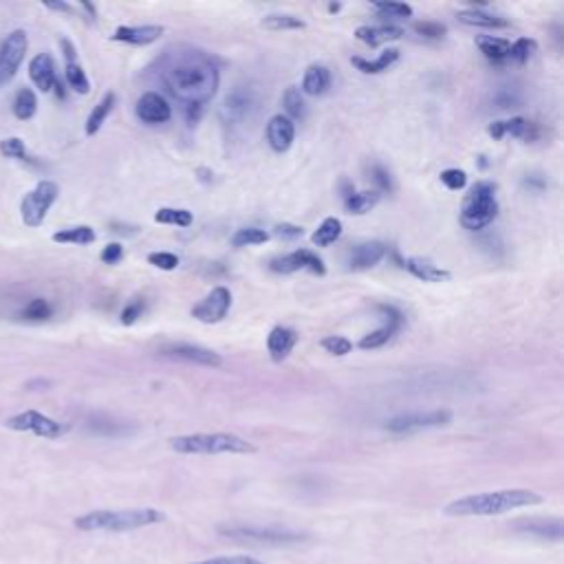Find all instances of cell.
Returning <instances> with one entry per match:
<instances>
[{
  "label": "cell",
  "mask_w": 564,
  "mask_h": 564,
  "mask_svg": "<svg viewBox=\"0 0 564 564\" xmlns=\"http://www.w3.org/2000/svg\"><path fill=\"white\" fill-rule=\"evenodd\" d=\"M157 73L165 91L186 108L190 124L201 117V110L216 95L221 84L216 60L188 45L165 49L157 62Z\"/></svg>",
  "instance_id": "6da1fadb"
},
{
  "label": "cell",
  "mask_w": 564,
  "mask_h": 564,
  "mask_svg": "<svg viewBox=\"0 0 564 564\" xmlns=\"http://www.w3.org/2000/svg\"><path fill=\"white\" fill-rule=\"evenodd\" d=\"M542 496L531 489H500V491H485V493H472V496H463L452 503H447L445 514L447 516H498L514 510H523V507L540 505Z\"/></svg>",
  "instance_id": "7a4b0ae2"
},
{
  "label": "cell",
  "mask_w": 564,
  "mask_h": 564,
  "mask_svg": "<svg viewBox=\"0 0 564 564\" xmlns=\"http://www.w3.org/2000/svg\"><path fill=\"white\" fill-rule=\"evenodd\" d=\"M165 514L152 507H141V510H97L73 520L75 529L80 531H133L141 527H150L163 523Z\"/></svg>",
  "instance_id": "3957f363"
},
{
  "label": "cell",
  "mask_w": 564,
  "mask_h": 564,
  "mask_svg": "<svg viewBox=\"0 0 564 564\" xmlns=\"http://www.w3.org/2000/svg\"><path fill=\"white\" fill-rule=\"evenodd\" d=\"M179 454H253L256 445L228 432H196L170 439Z\"/></svg>",
  "instance_id": "277c9868"
},
{
  "label": "cell",
  "mask_w": 564,
  "mask_h": 564,
  "mask_svg": "<svg viewBox=\"0 0 564 564\" xmlns=\"http://www.w3.org/2000/svg\"><path fill=\"white\" fill-rule=\"evenodd\" d=\"M498 203H496V188L489 181H478L476 186L465 196L461 209V225L470 232L485 230L487 225L496 218Z\"/></svg>",
  "instance_id": "5b68a950"
},
{
  "label": "cell",
  "mask_w": 564,
  "mask_h": 564,
  "mask_svg": "<svg viewBox=\"0 0 564 564\" xmlns=\"http://www.w3.org/2000/svg\"><path fill=\"white\" fill-rule=\"evenodd\" d=\"M218 533L225 535V538L258 542V544H274V547L300 544L306 540V535L298 531L276 529V527H256V525H221Z\"/></svg>",
  "instance_id": "8992f818"
},
{
  "label": "cell",
  "mask_w": 564,
  "mask_h": 564,
  "mask_svg": "<svg viewBox=\"0 0 564 564\" xmlns=\"http://www.w3.org/2000/svg\"><path fill=\"white\" fill-rule=\"evenodd\" d=\"M58 194L60 188L53 181H40L31 192L24 194L20 203V216L27 228H40L45 223L51 205L58 201Z\"/></svg>",
  "instance_id": "52a82bcc"
},
{
  "label": "cell",
  "mask_w": 564,
  "mask_h": 564,
  "mask_svg": "<svg viewBox=\"0 0 564 564\" xmlns=\"http://www.w3.org/2000/svg\"><path fill=\"white\" fill-rule=\"evenodd\" d=\"M258 110V95L253 89L247 87H236L228 97L223 100L221 106V117L228 126H241L249 121Z\"/></svg>",
  "instance_id": "ba28073f"
},
{
  "label": "cell",
  "mask_w": 564,
  "mask_h": 564,
  "mask_svg": "<svg viewBox=\"0 0 564 564\" xmlns=\"http://www.w3.org/2000/svg\"><path fill=\"white\" fill-rule=\"evenodd\" d=\"M452 421V413L450 410H428V413H406L399 417H392L386 421V430L392 434H410L419 430H430V428H441Z\"/></svg>",
  "instance_id": "9c48e42d"
},
{
  "label": "cell",
  "mask_w": 564,
  "mask_h": 564,
  "mask_svg": "<svg viewBox=\"0 0 564 564\" xmlns=\"http://www.w3.org/2000/svg\"><path fill=\"white\" fill-rule=\"evenodd\" d=\"M27 45H29V42H27V34L22 29L11 31L5 38L3 45H0V84L9 82L16 75V70L20 68L24 60Z\"/></svg>",
  "instance_id": "30bf717a"
},
{
  "label": "cell",
  "mask_w": 564,
  "mask_h": 564,
  "mask_svg": "<svg viewBox=\"0 0 564 564\" xmlns=\"http://www.w3.org/2000/svg\"><path fill=\"white\" fill-rule=\"evenodd\" d=\"M5 426L16 432H34L38 436H45V439H58L62 434V426L58 421H53L51 417L36 413V410L13 415L5 421Z\"/></svg>",
  "instance_id": "8fae6325"
},
{
  "label": "cell",
  "mask_w": 564,
  "mask_h": 564,
  "mask_svg": "<svg viewBox=\"0 0 564 564\" xmlns=\"http://www.w3.org/2000/svg\"><path fill=\"white\" fill-rule=\"evenodd\" d=\"M232 306V293L228 287H216L212 289L205 298L192 306V318L199 320L203 324H216L221 320H225Z\"/></svg>",
  "instance_id": "7c38bea8"
},
{
  "label": "cell",
  "mask_w": 564,
  "mask_h": 564,
  "mask_svg": "<svg viewBox=\"0 0 564 564\" xmlns=\"http://www.w3.org/2000/svg\"><path fill=\"white\" fill-rule=\"evenodd\" d=\"M159 352L163 357L170 359H181V362H190V364H199V366H207V369H218L223 366V357L218 352L209 350L205 346H196V344H165L159 348Z\"/></svg>",
  "instance_id": "4fadbf2b"
},
{
  "label": "cell",
  "mask_w": 564,
  "mask_h": 564,
  "mask_svg": "<svg viewBox=\"0 0 564 564\" xmlns=\"http://www.w3.org/2000/svg\"><path fill=\"white\" fill-rule=\"evenodd\" d=\"M269 269L276 274H293V272H300V269H309L318 276L327 274V267H324L322 258L316 256V253L309 251V249H298V251L287 253V256L274 258L269 262Z\"/></svg>",
  "instance_id": "5bb4252c"
},
{
  "label": "cell",
  "mask_w": 564,
  "mask_h": 564,
  "mask_svg": "<svg viewBox=\"0 0 564 564\" xmlns=\"http://www.w3.org/2000/svg\"><path fill=\"white\" fill-rule=\"evenodd\" d=\"M135 112L137 117L144 121V124H150V126H157V124H165L170 121L172 117V108L170 104L165 102V97L159 95V93H144L139 97V102L135 106Z\"/></svg>",
  "instance_id": "9a60e30c"
},
{
  "label": "cell",
  "mask_w": 564,
  "mask_h": 564,
  "mask_svg": "<svg viewBox=\"0 0 564 564\" xmlns=\"http://www.w3.org/2000/svg\"><path fill=\"white\" fill-rule=\"evenodd\" d=\"M487 135L493 141H500L503 137L512 135L516 139H525V141H535L540 135V126L535 121H529L525 117H512L507 121H493L487 126Z\"/></svg>",
  "instance_id": "2e32d148"
},
{
  "label": "cell",
  "mask_w": 564,
  "mask_h": 564,
  "mask_svg": "<svg viewBox=\"0 0 564 564\" xmlns=\"http://www.w3.org/2000/svg\"><path fill=\"white\" fill-rule=\"evenodd\" d=\"M379 311L386 313V324L382 329H377L369 335H364L362 340H359V348L364 350H373V348H379V346H384L392 340V335L397 333L401 329V324H403V316L399 309H394V306H388V304H382L379 306Z\"/></svg>",
  "instance_id": "e0dca14e"
},
{
  "label": "cell",
  "mask_w": 564,
  "mask_h": 564,
  "mask_svg": "<svg viewBox=\"0 0 564 564\" xmlns=\"http://www.w3.org/2000/svg\"><path fill=\"white\" fill-rule=\"evenodd\" d=\"M388 247L382 241H369V243H359L348 251L346 265L350 272H366L373 269L375 265L382 262V258L386 256Z\"/></svg>",
  "instance_id": "ac0fdd59"
},
{
  "label": "cell",
  "mask_w": 564,
  "mask_h": 564,
  "mask_svg": "<svg viewBox=\"0 0 564 564\" xmlns=\"http://www.w3.org/2000/svg\"><path fill=\"white\" fill-rule=\"evenodd\" d=\"M295 126L287 115H274L267 124V144L274 152H287L293 146Z\"/></svg>",
  "instance_id": "d6986e66"
},
{
  "label": "cell",
  "mask_w": 564,
  "mask_h": 564,
  "mask_svg": "<svg viewBox=\"0 0 564 564\" xmlns=\"http://www.w3.org/2000/svg\"><path fill=\"white\" fill-rule=\"evenodd\" d=\"M163 27L159 24H144V27H117L112 31V40L115 42H126V45H135V47H146L157 42L163 36Z\"/></svg>",
  "instance_id": "ffe728a7"
},
{
  "label": "cell",
  "mask_w": 564,
  "mask_h": 564,
  "mask_svg": "<svg viewBox=\"0 0 564 564\" xmlns=\"http://www.w3.org/2000/svg\"><path fill=\"white\" fill-rule=\"evenodd\" d=\"M295 344H298V333L289 327H274L267 335V350L276 364L285 362Z\"/></svg>",
  "instance_id": "44dd1931"
},
{
  "label": "cell",
  "mask_w": 564,
  "mask_h": 564,
  "mask_svg": "<svg viewBox=\"0 0 564 564\" xmlns=\"http://www.w3.org/2000/svg\"><path fill=\"white\" fill-rule=\"evenodd\" d=\"M516 531L520 533H529V535H535V538H549V540H562V523L558 518H523V520H518V523L514 525Z\"/></svg>",
  "instance_id": "7402d4cb"
},
{
  "label": "cell",
  "mask_w": 564,
  "mask_h": 564,
  "mask_svg": "<svg viewBox=\"0 0 564 564\" xmlns=\"http://www.w3.org/2000/svg\"><path fill=\"white\" fill-rule=\"evenodd\" d=\"M29 77L34 80L36 87L42 93H51L58 84V75H55V66L49 53H38L36 58L29 62Z\"/></svg>",
  "instance_id": "603a6c76"
},
{
  "label": "cell",
  "mask_w": 564,
  "mask_h": 564,
  "mask_svg": "<svg viewBox=\"0 0 564 564\" xmlns=\"http://www.w3.org/2000/svg\"><path fill=\"white\" fill-rule=\"evenodd\" d=\"M401 267L406 272H410L415 278H419L421 282H447L452 278L447 269H441L439 265H434L432 260L428 258H421V256H413V258H406L401 262Z\"/></svg>",
  "instance_id": "cb8c5ba5"
},
{
  "label": "cell",
  "mask_w": 564,
  "mask_h": 564,
  "mask_svg": "<svg viewBox=\"0 0 564 564\" xmlns=\"http://www.w3.org/2000/svg\"><path fill=\"white\" fill-rule=\"evenodd\" d=\"M355 36L359 42H364V45L379 47V45H384V42L399 40L403 36V29L401 27H392V24H379V27L364 24V27H357Z\"/></svg>",
  "instance_id": "d4e9b609"
},
{
  "label": "cell",
  "mask_w": 564,
  "mask_h": 564,
  "mask_svg": "<svg viewBox=\"0 0 564 564\" xmlns=\"http://www.w3.org/2000/svg\"><path fill=\"white\" fill-rule=\"evenodd\" d=\"M331 89V73L324 64H311L306 66L304 77H302V91L311 97H320Z\"/></svg>",
  "instance_id": "484cf974"
},
{
  "label": "cell",
  "mask_w": 564,
  "mask_h": 564,
  "mask_svg": "<svg viewBox=\"0 0 564 564\" xmlns=\"http://www.w3.org/2000/svg\"><path fill=\"white\" fill-rule=\"evenodd\" d=\"M459 22L463 24H470V27H485V29H505V27H510V20H505L500 16H493V13H487L483 11V7H476V9H463L457 13Z\"/></svg>",
  "instance_id": "4316f807"
},
{
  "label": "cell",
  "mask_w": 564,
  "mask_h": 564,
  "mask_svg": "<svg viewBox=\"0 0 564 564\" xmlns=\"http://www.w3.org/2000/svg\"><path fill=\"white\" fill-rule=\"evenodd\" d=\"M476 47L481 49V53L489 62H507L510 60V49L512 42H507L505 38H496V36H476Z\"/></svg>",
  "instance_id": "83f0119b"
},
{
  "label": "cell",
  "mask_w": 564,
  "mask_h": 564,
  "mask_svg": "<svg viewBox=\"0 0 564 564\" xmlns=\"http://www.w3.org/2000/svg\"><path fill=\"white\" fill-rule=\"evenodd\" d=\"M115 104H117V95H115V93H106V95L102 97V102L91 110V115H89V119H87V135H89V137H93V135L100 133V128L106 124V117L112 112Z\"/></svg>",
  "instance_id": "f1b7e54d"
},
{
  "label": "cell",
  "mask_w": 564,
  "mask_h": 564,
  "mask_svg": "<svg viewBox=\"0 0 564 564\" xmlns=\"http://www.w3.org/2000/svg\"><path fill=\"white\" fill-rule=\"evenodd\" d=\"M397 60H399V51L397 49H388V51H384L375 60L352 58V64H355L362 70V73H366V75H379V73H384V70H388Z\"/></svg>",
  "instance_id": "f546056e"
},
{
  "label": "cell",
  "mask_w": 564,
  "mask_h": 564,
  "mask_svg": "<svg viewBox=\"0 0 564 564\" xmlns=\"http://www.w3.org/2000/svg\"><path fill=\"white\" fill-rule=\"evenodd\" d=\"M379 203V194L377 192H352L348 199H344V207L348 214H355V216H362V214H369V212Z\"/></svg>",
  "instance_id": "4dcf8cb0"
},
{
  "label": "cell",
  "mask_w": 564,
  "mask_h": 564,
  "mask_svg": "<svg viewBox=\"0 0 564 564\" xmlns=\"http://www.w3.org/2000/svg\"><path fill=\"white\" fill-rule=\"evenodd\" d=\"M340 236H342V221H340V218H335V216H329V218H324L320 228L313 232L311 241H313V245H318V247H329V245H333Z\"/></svg>",
  "instance_id": "1f68e13d"
},
{
  "label": "cell",
  "mask_w": 564,
  "mask_h": 564,
  "mask_svg": "<svg viewBox=\"0 0 564 564\" xmlns=\"http://www.w3.org/2000/svg\"><path fill=\"white\" fill-rule=\"evenodd\" d=\"M95 232L89 225H77V228H68V230H60L53 234L55 243H68V245H91L95 243Z\"/></svg>",
  "instance_id": "d6a6232c"
},
{
  "label": "cell",
  "mask_w": 564,
  "mask_h": 564,
  "mask_svg": "<svg viewBox=\"0 0 564 564\" xmlns=\"http://www.w3.org/2000/svg\"><path fill=\"white\" fill-rule=\"evenodd\" d=\"M38 110V97L31 89H20L13 97V115H16L20 121H27L36 115Z\"/></svg>",
  "instance_id": "836d02e7"
},
{
  "label": "cell",
  "mask_w": 564,
  "mask_h": 564,
  "mask_svg": "<svg viewBox=\"0 0 564 564\" xmlns=\"http://www.w3.org/2000/svg\"><path fill=\"white\" fill-rule=\"evenodd\" d=\"M282 106H285L287 110V117L293 121V119H304L306 117V104L302 100V93L300 89H295V87H289L285 91V95H282Z\"/></svg>",
  "instance_id": "e575fe53"
},
{
  "label": "cell",
  "mask_w": 564,
  "mask_h": 564,
  "mask_svg": "<svg viewBox=\"0 0 564 564\" xmlns=\"http://www.w3.org/2000/svg\"><path fill=\"white\" fill-rule=\"evenodd\" d=\"M154 221L161 225H177V228H190L192 225V212L177 209V207H161L154 212Z\"/></svg>",
  "instance_id": "d590c367"
},
{
  "label": "cell",
  "mask_w": 564,
  "mask_h": 564,
  "mask_svg": "<svg viewBox=\"0 0 564 564\" xmlns=\"http://www.w3.org/2000/svg\"><path fill=\"white\" fill-rule=\"evenodd\" d=\"M262 27L272 31H287V29H304V20L289 16V13H269L262 18Z\"/></svg>",
  "instance_id": "8d00e7d4"
},
{
  "label": "cell",
  "mask_w": 564,
  "mask_h": 564,
  "mask_svg": "<svg viewBox=\"0 0 564 564\" xmlns=\"http://www.w3.org/2000/svg\"><path fill=\"white\" fill-rule=\"evenodd\" d=\"M64 75H66L68 87L73 89L75 93L87 95V93L91 91V82H89L87 73H84V68H82L77 62H68L66 68H64Z\"/></svg>",
  "instance_id": "74e56055"
},
{
  "label": "cell",
  "mask_w": 564,
  "mask_h": 564,
  "mask_svg": "<svg viewBox=\"0 0 564 564\" xmlns=\"http://www.w3.org/2000/svg\"><path fill=\"white\" fill-rule=\"evenodd\" d=\"M0 154L7 159H18V161H24V163H36L29 154H27V148H24V141L20 137H7L0 141Z\"/></svg>",
  "instance_id": "f35d334b"
},
{
  "label": "cell",
  "mask_w": 564,
  "mask_h": 564,
  "mask_svg": "<svg viewBox=\"0 0 564 564\" xmlns=\"http://www.w3.org/2000/svg\"><path fill=\"white\" fill-rule=\"evenodd\" d=\"M269 241V234L258 228H243L232 236L234 247H249V245H262Z\"/></svg>",
  "instance_id": "ab89813d"
},
{
  "label": "cell",
  "mask_w": 564,
  "mask_h": 564,
  "mask_svg": "<svg viewBox=\"0 0 564 564\" xmlns=\"http://www.w3.org/2000/svg\"><path fill=\"white\" fill-rule=\"evenodd\" d=\"M373 9L379 13V16L384 18H397V20H403V18H413L415 9L406 3H373Z\"/></svg>",
  "instance_id": "60d3db41"
},
{
  "label": "cell",
  "mask_w": 564,
  "mask_h": 564,
  "mask_svg": "<svg viewBox=\"0 0 564 564\" xmlns=\"http://www.w3.org/2000/svg\"><path fill=\"white\" fill-rule=\"evenodd\" d=\"M535 51H538V42L531 40V38H520L510 49V60H514L518 64H525V62H529V58Z\"/></svg>",
  "instance_id": "b9f144b4"
},
{
  "label": "cell",
  "mask_w": 564,
  "mask_h": 564,
  "mask_svg": "<svg viewBox=\"0 0 564 564\" xmlns=\"http://www.w3.org/2000/svg\"><path fill=\"white\" fill-rule=\"evenodd\" d=\"M415 34H419L421 38H428V40H443L445 34H447V27L441 24V22H432V20H423V22H415L413 24Z\"/></svg>",
  "instance_id": "7bdbcfd3"
},
{
  "label": "cell",
  "mask_w": 564,
  "mask_h": 564,
  "mask_svg": "<svg viewBox=\"0 0 564 564\" xmlns=\"http://www.w3.org/2000/svg\"><path fill=\"white\" fill-rule=\"evenodd\" d=\"M322 348L335 357H344L352 350V344H350V340H346V337H342V335H329L322 340Z\"/></svg>",
  "instance_id": "ee69618b"
},
{
  "label": "cell",
  "mask_w": 564,
  "mask_h": 564,
  "mask_svg": "<svg viewBox=\"0 0 564 564\" xmlns=\"http://www.w3.org/2000/svg\"><path fill=\"white\" fill-rule=\"evenodd\" d=\"M22 316H24L27 320H34V322H42V320L51 318V304H49V302H47L45 298H36V300H31L29 304L24 306Z\"/></svg>",
  "instance_id": "f6af8a7d"
},
{
  "label": "cell",
  "mask_w": 564,
  "mask_h": 564,
  "mask_svg": "<svg viewBox=\"0 0 564 564\" xmlns=\"http://www.w3.org/2000/svg\"><path fill=\"white\" fill-rule=\"evenodd\" d=\"M441 183L447 190H463L468 186V175L459 168H447V170L441 172Z\"/></svg>",
  "instance_id": "bcb514c9"
},
{
  "label": "cell",
  "mask_w": 564,
  "mask_h": 564,
  "mask_svg": "<svg viewBox=\"0 0 564 564\" xmlns=\"http://www.w3.org/2000/svg\"><path fill=\"white\" fill-rule=\"evenodd\" d=\"M148 262L152 267H157V269H163V272H172L179 267V258L175 253H168V251H152L148 253Z\"/></svg>",
  "instance_id": "7dc6e473"
},
{
  "label": "cell",
  "mask_w": 564,
  "mask_h": 564,
  "mask_svg": "<svg viewBox=\"0 0 564 564\" xmlns=\"http://www.w3.org/2000/svg\"><path fill=\"white\" fill-rule=\"evenodd\" d=\"M371 179H373V183L375 186L382 190V192H392L394 190V183H392V177H390V172L386 170L384 165H379V163H375V165H371Z\"/></svg>",
  "instance_id": "c3c4849f"
},
{
  "label": "cell",
  "mask_w": 564,
  "mask_h": 564,
  "mask_svg": "<svg viewBox=\"0 0 564 564\" xmlns=\"http://www.w3.org/2000/svg\"><path fill=\"white\" fill-rule=\"evenodd\" d=\"M493 104H496V108H500V110L516 108L520 104V95L516 93V89L503 87V89L496 91V95H493Z\"/></svg>",
  "instance_id": "681fc988"
},
{
  "label": "cell",
  "mask_w": 564,
  "mask_h": 564,
  "mask_svg": "<svg viewBox=\"0 0 564 564\" xmlns=\"http://www.w3.org/2000/svg\"><path fill=\"white\" fill-rule=\"evenodd\" d=\"M192 564H265L251 556H218V558H209L201 562H192Z\"/></svg>",
  "instance_id": "f907efd6"
},
{
  "label": "cell",
  "mask_w": 564,
  "mask_h": 564,
  "mask_svg": "<svg viewBox=\"0 0 564 564\" xmlns=\"http://www.w3.org/2000/svg\"><path fill=\"white\" fill-rule=\"evenodd\" d=\"M144 309H146L144 300H133V302L121 311V324H126V327H131V324H135L141 316H144Z\"/></svg>",
  "instance_id": "816d5d0a"
},
{
  "label": "cell",
  "mask_w": 564,
  "mask_h": 564,
  "mask_svg": "<svg viewBox=\"0 0 564 564\" xmlns=\"http://www.w3.org/2000/svg\"><path fill=\"white\" fill-rule=\"evenodd\" d=\"M274 234L280 236V238H285V241H295V238H302V228H298V225H291V223H280L274 228Z\"/></svg>",
  "instance_id": "f5cc1de1"
},
{
  "label": "cell",
  "mask_w": 564,
  "mask_h": 564,
  "mask_svg": "<svg viewBox=\"0 0 564 564\" xmlns=\"http://www.w3.org/2000/svg\"><path fill=\"white\" fill-rule=\"evenodd\" d=\"M100 258H102V262H106V265H117V262L124 258V247H121L119 243H110V245H106V247L102 249Z\"/></svg>",
  "instance_id": "db71d44e"
},
{
  "label": "cell",
  "mask_w": 564,
  "mask_h": 564,
  "mask_svg": "<svg viewBox=\"0 0 564 564\" xmlns=\"http://www.w3.org/2000/svg\"><path fill=\"white\" fill-rule=\"evenodd\" d=\"M60 47H62V51H64L66 64H68V62H75V47L70 45L68 40H62V42H60Z\"/></svg>",
  "instance_id": "11a10c76"
},
{
  "label": "cell",
  "mask_w": 564,
  "mask_h": 564,
  "mask_svg": "<svg viewBox=\"0 0 564 564\" xmlns=\"http://www.w3.org/2000/svg\"><path fill=\"white\" fill-rule=\"evenodd\" d=\"M47 9H53V11H64V13H70L73 11V7H70L68 3H45Z\"/></svg>",
  "instance_id": "9f6ffc18"
},
{
  "label": "cell",
  "mask_w": 564,
  "mask_h": 564,
  "mask_svg": "<svg viewBox=\"0 0 564 564\" xmlns=\"http://www.w3.org/2000/svg\"><path fill=\"white\" fill-rule=\"evenodd\" d=\"M80 7H82L84 11H87V13H89V16H91V18H95V16H97V13H95V7H93L91 3H82Z\"/></svg>",
  "instance_id": "6f0895ef"
},
{
  "label": "cell",
  "mask_w": 564,
  "mask_h": 564,
  "mask_svg": "<svg viewBox=\"0 0 564 564\" xmlns=\"http://www.w3.org/2000/svg\"><path fill=\"white\" fill-rule=\"evenodd\" d=\"M340 9H342V5H340V3H333V5H329V11H331V13H337Z\"/></svg>",
  "instance_id": "680465c9"
}]
</instances>
